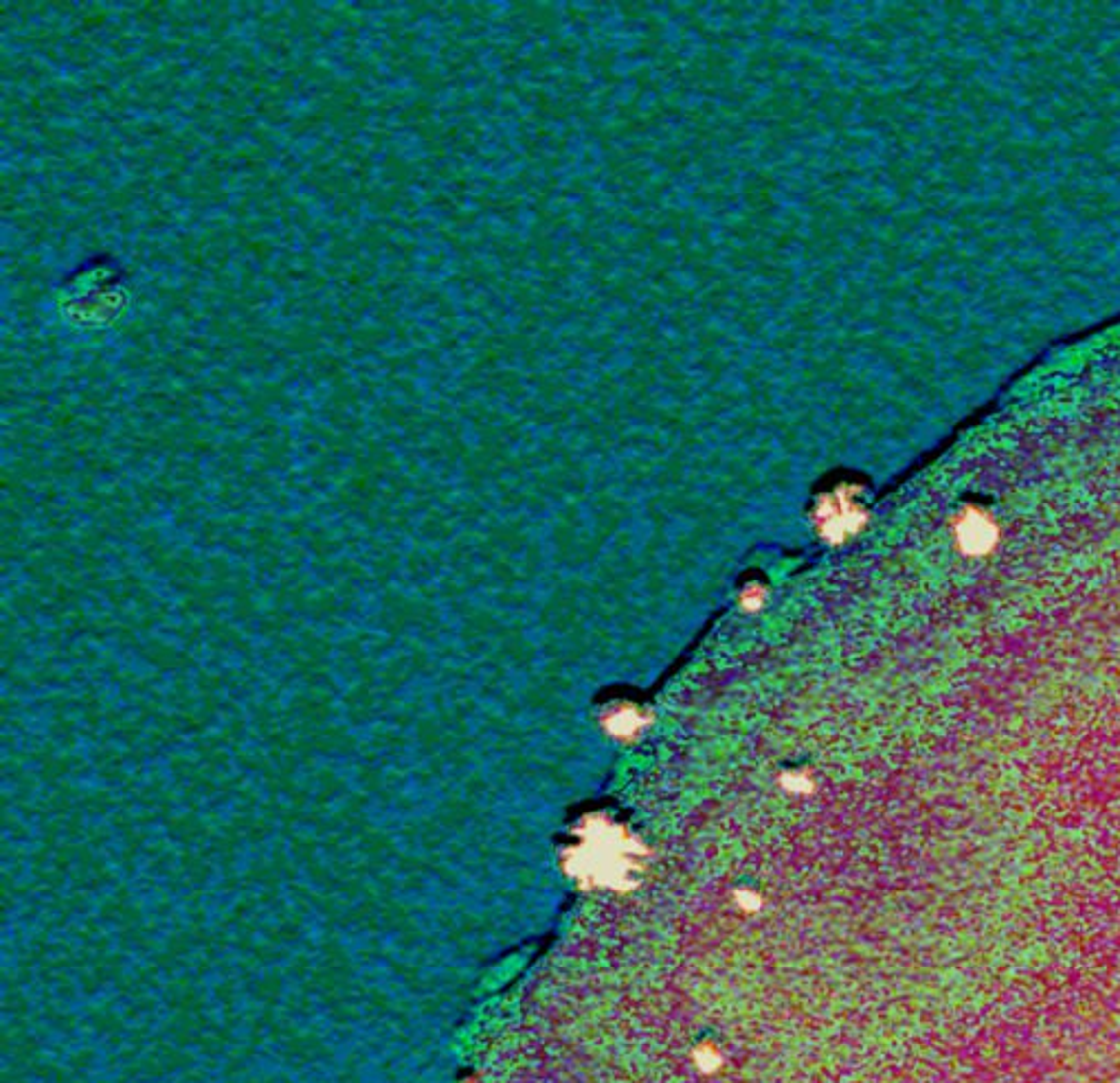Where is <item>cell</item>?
Instances as JSON below:
<instances>
[{
	"mask_svg": "<svg viewBox=\"0 0 1120 1083\" xmlns=\"http://www.w3.org/2000/svg\"><path fill=\"white\" fill-rule=\"evenodd\" d=\"M863 521H866V516H863L861 505L854 502L850 491H838L824 497L818 505L820 532L831 543L846 541L850 534L859 532Z\"/></svg>",
	"mask_w": 1120,
	"mask_h": 1083,
	"instance_id": "6da1fadb",
	"label": "cell"
},
{
	"mask_svg": "<svg viewBox=\"0 0 1120 1083\" xmlns=\"http://www.w3.org/2000/svg\"><path fill=\"white\" fill-rule=\"evenodd\" d=\"M956 536H958V543L962 552L967 554H982L991 550V545L996 543V525L989 521V516H985L982 512L976 510H967L965 514L960 516L958 521V528H956Z\"/></svg>",
	"mask_w": 1120,
	"mask_h": 1083,
	"instance_id": "7a4b0ae2",
	"label": "cell"
},
{
	"mask_svg": "<svg viewBox=\"0 0 1120 1083\" xmlns=\"http://www.w3.org/2000/svg\"><path fill=\"white\" fill-rule=\"evenodd\" d=\"M646 724L648 719L642 715V710H637L633 706L615 708L608 712L604 719L606 730L617 738H633L635 735H640Z\"/></svg>",
	"mask_w": 1120,
	"mask_h": 1083,
	"instance_id": "3957f363",
	"label": "cell"
},
{
	"mask_svg": "<svg viewBox=\"0 0 1120 1083\" xmlns=\"http://www.w3.org/2000/svg\"><path fill=\"white\" fill-rule=\"evenodd\" d=\"M764 598H767V593H764V589L759 587V584H752V587H747V589L743 591L741 604H743V609H747V611H756V609L762 607Z\"/></svg>",
	"mask_w": 1120,
	"mask_h": 1083,
	"instance_id": "277c9868",
	"label": "cell"
},
{
	"mask_svg": "<svg viewBox=\"0 0 1120 1083\" xmlns=\"http://www.w3.org/2000/svg\"><path fill=\"white\" fill-rule=\"evenodd\" d=\"M784 787L789 789V792H798V794H807L811 789V780L802 774H793L784 778Z\"/></svg>",
	"mask_w": 1120,
	"mask_h": 1083,
	"instance_id": "5b68a950",
	"label": "cell"
}]
</instances>
